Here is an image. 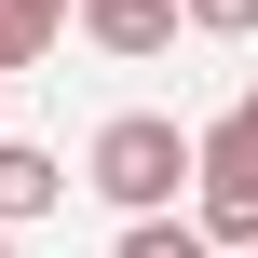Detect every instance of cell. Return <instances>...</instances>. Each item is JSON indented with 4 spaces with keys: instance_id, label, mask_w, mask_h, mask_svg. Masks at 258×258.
I'll list each match as a JSON object with an SVG mask.
<instances>
[{
    "instance_id": "cell-1",
    "label": "cell",
    "mask_w": 258,
    "mask_h": 258,
    "mask_svg": "<svg viewBox=\"0 0 258 258\" xmlns=\"http://www.w3.org/2000/svg\"><path fill=\"white\" fill-rule=\"evenodd\" d=\"M190 122H163V109H109L95 122V150H82V190L109 204V218H150V204H190Z\"/></svg>"
},
{
    "instance_id": "cell-7",
    "label": "cell",
    "mask_w": 258,
    "mask_h": 258,
    "mask_svg": "<svg viewBox=\"0 0 258 258\" xmlns=\"http://www.w3.org/2000/svg\"><path fill=\"white\" fill-rule=\"evenodd\" d=\"M177 14H190L204 41H258V0H177Z\"/></svg>"
},
{
    "instance_id": "cell-10",
    "label": "cell",
    "mask_w": 258,
    "mask_h": 258,
    "mask_svg": "<svg viewBox=\"0 0 258 258\" xmlns=\"http://www.w3.org/2000/svg\"><path fill=\"white\" fill-rule=\"evenodd\" d=\"M0 258H14V231H0Z\"/></svg>"
},
{
    "instance_id": "cell-4",
    "label": "cell",
    "mask_w": 258,
    "mask_h": 258,
    "mask_svg": "<svg viewBox=\"0 0 258 258\" xmlns=\"http://www.w3.org/2000/svg\"><path fill=\"white\" fill-rule=\"evenodd\" d=\"M54 204H68V163L27 150V136H0V231H27V218H54Z\"/></svg>"
},
{
    "instance_id": "cell-5",
    "label": "cell",
    "mask_w": 258,
    "mask_h": 258,
    "mask_svg": "<svg viewBox=\"0 0 258 258\" xmlns=\"http://www.w3.org/2000/svg\"><path fill=\"white\" fill-rule=\"evenodd\" d=\"M68 27H82V0H0V68H41Z\"/></svg>"
},
{
    "instance_id": "cell-6",
    "label": "cell",
    "mask_w": 258,
    "mask_h": 258,
    "mask_svg": "<svg viewBox=\"0 0 258 258\" xmlns=\"http://www.w3.org/2000/svg\"><path fill=\"white\" fill-rule=\"evenodd\" d=\"M109 258H218V231L177 218V204H150V218H122V245H109Z\"/></svg>"
},
{
    "instance_id": "cell-9",
    "label": "cell",
    "mask_w": 258,
    "mask_h": 258,
    "mask_svg": "<svg viewBox=\"0 0 258 258\" xmlns=\"http://www.w3.org/2000/svg\"><path fill=\"white\" fill-rule=\"evenodd\" d=\"M218 258H258V245H218Z\"/></svg>"
},
{
    "instance_id": "cell-8",
    "label": "cell",
    "mask_w": 258,
    "mask_h": 258,
    "mask_svg": "<svg viewBox=\"0 0 258 258\" xmlns=\"http://www.w3.org/2000/svg\"><path fill=\"white\" fill-rule=\"evenodd\" d=\"M218 122H245V136H258V82H245V95H231V109H218Z\"/></svg>"
},
{
    "instance_id": "cell-2",
    "label": "cell",
    "mask_w": 258,
    "mask_h": 258,
    "mask_svg": "<svg viewBox=\"0 0 258 258\" xmlns=\"http://www.w3.org/2000/svg\"><path fill=\"white\" fill-rule=\"evenodd\" d=\"M190 218H204L218 245H258V136L245 122H204V150H190Z\"/></svg>"
},
{
    "instance_id": "cell-3",
    "label": "cell",
    "mask_w": 258,
    "mask_h": 258,
    "mask_svg": "<svg viewBox=\"0 0 258 258\" xmlns=\"http://www.w3.org/2000/svg\"><path fill=\"white\" fill-rule=\"evenodd\" d=\"M177 27H190L177 0H82V41H95V54H122V68H136V54H163Z\"/></svg>"
}]
</instances>
